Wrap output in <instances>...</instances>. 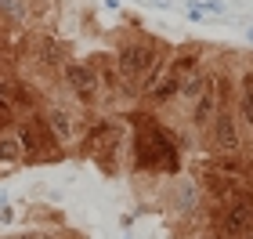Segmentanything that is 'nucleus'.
Segmentation results:
<instances>
[{"instance_id":"obj_7","label":"nucleus","mask_w":253,"mask_h":239,"mask_svg":"<svg viewBox=\"0 0 253 239\" xmlns=\"http://www.w3.org/2000/svg\"><path fill=\"white\" fill-rule=\"evenodd\" d=\"M18 156H22V142L4 134V138H0V163H15Z\"/></svg>"},{"instance_id":"obj_12","label":"nucleus","mask_w":253,"mask_h":239,"mask_svg":"<svg viewBox=\"0 0 253 239\" xmlns=\"http://www.w3.org/2000/svg\"><path fill=\"white\" fill-rule=\"evenodd\" d=\"M250 37H253V29H250Z\"/></svg>"},{"instance_id":"obj_4","label":"nucleus","mask_w":253,"mask_h":239,"mask_svg":"<svg viewBox=\"0 0 253 239\" xmlns=\"http://www.w3.org/2000/svg\"><path fill=\"white\" fill-rule=\"evenodd\" d=\"M213 145L221 152H235L239 149V127H235V120L228 116V112H221V116L213 120Z\"/></svg>"},{"instance_id":"obj_11","label":"nucleus","mask_w":253,"mask_h":239,"mask_svg":"<svg viewBox=\"0 0 253 239\" xmlns=\"http://www.w3.org/2000/svg\"><path fill=\"white\" fill-rule=\"evenodd\" d=\"M18 239H43V236H37V232H26V236H18Z\"/></svg>"},{"instance_id":"obj_2","label":"nucleus","mask_w":253,"mask_h":239,"mask_svg":"<svg viewBox=\"0 0 253 239\" xmlns=\"http://www.w3.org/2000/svg\"><path fill=\"white\" fill-rule=\"evenodd\" d=\"M253 225V207L246 199H232L221 214V236L224 239H243Z\"/></svg>"},{"instance_id":"obj_3","label":"nucleus","mask_w":253,"mask_h":239,"mask_svg":"<svg viewBox=\"0 0 253 239\" xmlns=\"http://www.w3.org/2000/svg\"><path fill=\"white\" fill-rule=\"evenodd\" d=\"M65 80H69V87H73L80 98H94V91H98V73L90 69V65L69 62V65H65Z\"/></svg>"},{"instance_id":"obj_5","label":"nucleus","mask_w":253,"mask_h":239,"mask_svg":"<svg viewBox=\"0 0 253 239\" xmlns=\"http://www.w3.org/2000/svg\"><path fill=\"white\" fill-rule=\"evenodd\" d=\"M116 142H120V131L109 127V123H101V127L94 131V138H90V152H94V156H105L109 149H116Z\"/></svg>"},{"instance_id":"obj_8","label":"nucleus","mask_w":253,"mask_h":239,"mask_svg":"<svg viewBox=\"0 0 253 239\" xmlns=\"http://www.w3.org/2000/svg\"><path fill=\"white\" fill-rule=\"evenodd\" d=\"M210 116H213V91H210V95H199V105H195V123L206 127Z\"/></svg>"},{"instance_id":"obj_9","label":"nucleus","mask_w":253,"mask_h":239,"mask_svg":"<svg viewBox=\"0 0 253 239\" xmlns=\"http://www.w3.org/2000/svg\"><path fill=\"white\" fill-rule=\"evenodd\" d=\"M239 98H243V112H246V120L253 123V73L243 76V95H239Z\"/></svg>"},{"instance_id":"obj_6","label":"nucleus","mask_w":253,"mask_h":239,"mask_svg":"<svg viewBox=\"0 0 253 239\" xmlns=\"http://www.w3.org/2000/svg\"><path fill=\"white\" fill-rule=\"evenodd\" d=\"M51 127H54V134H58V142H69V138H73V120H69L62 109L51 112Z\"/></svg>"},{"instance_id":"obj_1","label":"nucleus","mask_w":253,"mask_h":239,"mask_svg":"<svg viewBox=\"0 0 253 239\" xmlns=\"http://www.w3.org/2000/svg\"><path fill=\"white\" fill-rule=\"evenodd\" d=\"M156 65H159V54L148 48V44H126V48L120 51V73L130 76V80L148 76Z\"/></svg>"},{"instance_id":"obj_10","label":"nucleus","mask_w":253,"mask_h":239,"mask_svg":"<svg viewBox=\"0 0 253 239\" xmlns=\"http://www.w3.org/2000/svg\"><path fill=\"white\" fill-rule=\"evenodd\" d=\"M0 7H4V15L22 18V0H0Z\"/></svg>"}]
</instances>
